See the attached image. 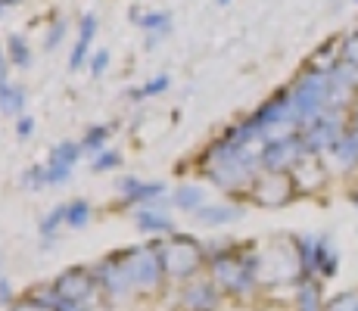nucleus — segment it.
Here are the masks:
<instances>
[{"mask_svg": "<svg viewBox=\"0 0 358 311\" xmlns=\"http://www.w3.org/2000/svg\"><path fill=\"white\" fill-rule=\"evenodd\" d=\"M203 171L209 181H215L224 190L252 187V181L262 175V147L240 143L224 131L203 153Z\"/></svg>", "mask_w": 358, "mask_h": 311, "instance_id": "obj_1", "label": "nucleus"}, {"mask_svg": "<svg viewBox=\"0 0 358 311\" xmlns=\"http://www.w3.org/2000/svg\"><path fill=\"white\" fill-rule=\"evenodd\" d=\"M212 280L218 283V289L228 296H252L259 287V255H240L234 246H222L215 259H209Z\"/></svg>", "mask_w": 358, "mask_h": 311, "instance_id": "obj_2", "label": "nucleus"}, {"mask_svg": "<svg viewBox=\"0 0 358 311\" xmlns=\"http://www.w3.org/2000/svg\"><path fill=\"white\" fill-rule=\"evenodd\" d=\"M290 100H293V113H296V124L299 131L306 124H312L315 119L330 109V72L308 66L306 72L296 78V85L290 87Z\"/></svg>", "mask_w": 358, "mask_h": 311, "instance_id": "obj_3", "label": "nucleus"}, {"mask_svg": "<svg viewBox=\"0 0 358 311\" xmlns=\"http://www.w3.org/2000/svg\"><path fill=\"white\" fill-rule=\"evenodd\" d=\"M115 261L122 265V271H125L131 287H134V293H153V289H159V283L165 280L159 243L122 249V252L115 255Z\"/></svg>", "mask_w": 358, "mask_h": 311, "instance_id": "obj_4", "label": "nucleus"}, {"mask_svg": "<svg viewBox=\"0 0 358 311\" xmlns=\"http://www.w3.org/2000/svg\"><path fill=\"white\" fill-rule=\"evenodd\" d=\"M159 259L165 268V277L175 280H190L199 268L206 265V249L199 240L187 237V233H175V237L162 240L159 243Z\"/></svg>", "mask_w": 358, "mask_h": 311, "instance_id": "obj_5", "label": "nucleus"}, {"mask_svg": "<svg viewBox=\"0 0 358 311\" xmlns=\"http://www.w3.org/2000/svg\"><path fill=\"white\" fill-rule=\"evenodd\" d=\"M343 134H346V109H327L321 119H315L312 124H306V128L299 131L308 156L330 153Z\"/></svg>", "mask_w": 358, "mask_h": 311, "instance_id": "obj_6", "label": "nucleus"}, {"mask_svg": "<svg viewBox=\"0 0 358 311\" xmlns=\"http://www.w3.org/2000/svg\"><path fill=\"white\" fill-rule=\"evenodd\" d=\"M296 252H299V261H302V274L312 277H334L340 271V252L334 249L330 237H296Z\"/></svg>", "mask_w": 358, "mask_h": 311, "instance_id": "obj_7", "label": "nucleus"}, {"mask_svg": "<svg viewBox=\"0 0 358 311\" xmlns=\"http://www.w3.org/2000/svg\"><path fill=\"white\" fill-rule=\"evenodd\" d=\"M308 153L299 131L284 137H271V140L262 143V171H293V165L302 162Z\"/></svg>", "mask_w": 358, "mask_h": 311, "instance_id": "obj_8", "label": "nucleus"}, {"mask_svg": "<svg viewBox=\"0 0 358 311\" xmlns=\"http://www.w3.org/2000/svg\"><path fill=\"white\" fill-rule=\"evenodd\" d=\"M250 193L259 205L280 209V205H287L296 196V184H293L290 171H262L256 181H252Z\"/></svg>", "mask_w": 358, "mask_h": 311, "instance_id": "obj_9", "label": "nucleus"}, {"mask_svg": "<svg viewBox=\"0 0 358 311\" xmlns=\"http://www.w3.org/2000/svg\"><path fill=\"white\" fill-rule=\"evenodd\" d=\"M59 299L66 302H85L91 308V299L97 296L100 283H97V274L87 271V268H69L66 274H59L57 283H53Z\"/></svg>", "mask_w": 358, "mask_h": 311, "instance_id": "obj_10", "label": "nucleus"}, {"mask_svg": "<svg viewBox=\"0 0 358 311\" xmlns=\"http://www.w3.org/2000/svg\"><path fill=\"white\" fill-rule=\"evenodd\" d=\"M222 305V289L215 280H187L181 287L184 311H215Z\"/></svg>", "mask_w": 358, "mask_h": 311, "instance_id": "obj_11", "label": "nucleus"}, {"mask_svg": "<svg viewBox=\"0 0 358 311\" xmlns=\"http://www.w3.org/2000/svg\"><path fill=\"white\" fill-rule=\"evenodd\" d=\"M115 190H119V196L131 205H150L153 199L165 196L162 181H137V178H122Z\"/></svg>", "mask_w": 358, "mask_h": 311, "instance_id": "obj_12", "label": "nucleus"}, {"mask_svg": "<svg viewBox=\"0 0 358 311\" xmlns=\"http://www.w3.org/2000/svg\"><path fill=\"white\" fill-rule=\"evenodd\" d=\"M290 178L296 184V193H315L324 187L327 171H324V162H318V156H306L302 162L293 165Z\"/></svg>", "mask_w": 358, "mask_h": 311, "instance_id": "obj_13", "label": "nucleus"}, {"mask_svg": "<svg viewBox=\"0 0 358 311\" xmlns=\"http://www.w3.org/2000/svg\"><path fill=\"white\" fill-rule=\"evenodd\" d=\"M94 34H97V16L94 13H85L78 22V41H75V50L69 57V68L78 72L87 59H91V44H94Z\"/></svg>", "mask_w": 358, "mask_h": 311, "instance_id": "obj_14", "label": "nucleus"}, {"mask_svg": "<svg viewBox=\"0 0 358 311\" xmlns=\"http://www.w3.org/2000/svg\"><path fill=\"white\" fill-rule=\"evenodd\" d=\"M134 224L143 233H175V221L159 205H137L134 212Z\"/></svg>", "mask_w": 358, "mask_h": 311, "instance_id": "obj_15", "label": "nucleus"}, {"mask_svg": "<svg viewBox=\"0 0 358 311\" xmlns=\"http://www.w3.org/2000/svg\"><path fill=\"white\" fill-rule=\"evenodd\" d=\"M330 159L336 162L340 171H352L358 168V124H349L346 134L336 140V147L330 150Z\"/></svg>", "mask_w": 358, "mask_h": 311, "instance_id": "obj_16", "label": "nucleus"}, {"mask_svg": "<svg viewBox=\"0 0 358 311\" xmlns=\"http://www.w3.org/2000/svg\"><path fill=\"white\" fill-rule=\"evenodd\" d=\"M246 212L240 209V205H203L199 212H194V218L199 224L206 227H222V224H234V221H240Z\"/></svg>", "mask_w": 358, "mask_h": 311, "instance_id": "obj_17", "label": "nucleus"}, {"mask_svg": "<svg viewBox=\"0 0 358 311\" xmlns=\"http://www.w3.org/2000/svg\"><path fill=\"white\" fill-rule=\"evenodd\" d=\"M296 311H327L321 299V283L312 277H302L296 283Z\"/></svg>", "mask_w": 358, "mask_h": 311, "instance_id": "obj_18", "label": "nucleus"}, {"mask_svg": "<svg viewBox=\"0 0 358 311\" xmlns=\"http://www.w3.org/2000/svg\"><path fill=\"white\" fill-rule=\"evenodd\" d=\"M171 203H175L181 212H190V215H194V212H199L206 205V190L199 184H181L175 190V196H171Z\"/></svg>", "mask_w": 358, "mask_h": 311, "instance_id": "obj_19", "label": "nucleus"}, {"mask_svg": "<svg viewBox=\"0 0 358 311\" xmlns=\"http://www.w3.org/2000/svg\"><path fill=\"white\" fill-rule=\"evenodd\" d=\"M0 113L3 115H25V87L22 85H0Z\"/></svg>", "mask_w": 358, "mask_h": 311, "instance_id": "obj_20", "label": "nucleus"}, {"mask_svg": "<svg viewBox=\"0 0 358 311\" xmlns=\"http://www.w3.org/2000/svg\"><path fill=\"white\" fill-rule=\"evenodd\" d=\"M66 224V203L57 205V209H50L44 218H41V246H53V240H57V231Z\"/></svg>", "mask_w": 358, "mask_h": 311, "instance_id": "obj_21", "label": "nucleus"}, {"mask_svg": "<svg viewBox=\"0 0 358 311\" xmlns=\"http://www.w3.org/2000/svg\"><path fill=\"white\" fill-rule=\"evenodd\" d=\"M6 57H10V66H16V68L31 66V47H29V41H25V34H10V41H6Z\"/></svg>", "mask_w": 358, "mask_h": 311, "instance_id": "obj_22", "label": "nucleus"}, {"mask_svg": "<svg viewBox=\"0 0 358 311\" xmlns=\"http://www.w3.org/2000/svg\"><path fill=\"white\" fill-rule=\"evenodd\" d=\"M330 81H334L336 87H346V91L358 94V66L355 62L340 59L334 68H330Z\"/></svg>", "mask_w": 358, "mask_h": 311, "instance_id": "obj_23", "label": "nucleus"}, {"mask_svg": "<svg viewBox=\"0 0 358 311\" xmlns=\"http://www.w3.org/2000/svg\"><path fill=\"white\" fill-rule=\"evenodd\" d=\"M134 22L141 25L143 31L162 38V34L171 31V13H165V10H159V13H143V16H134Z\"/></svg>", "mask_w": 358, "mask_h": 311, "instance_id": "obj_24", "label": "nucleus"}, {"mask_svg": "<svg viewBox=\"0 0 358 311\" xmlns=\"http://www.w3.org/2000/svg\"><path fill=\"white\" fill-rule=\"evenodd\" d=\"M81 143H75V140H63V143H57V147L50 150V165H63V168H75V162L81 159Z\"/></svg>", "mask_w": 358, "mask_h": 311, "instance_id": "obj_25", "label": "nucleus"}, {"mask_svg": "<svg viewBox=\"0 0 358 311\" xmlns=\"http://www.w3.org/2000/svg\"><path fill=\"white\" fill-rule=\"evenodd\" d=\"M94 209L87 199H72V203H66V227H72V231H78V227H85L87 221H91Z\"/></svg>", "mask_w": 358, "mask_h": 311, "instance_id": "obj_26", "label": "nucleus"}, {"mask_svg": "<svg viewBox=\"0 0 358 311\" xmlns=\"http://www.w3.org/2000/svg\"><path fill=\"white\" fill-rule=\"evenodd\" d=\"M165 87H171V78H169V75H156V78H150L147 85L128 91V96H131V100H147V96H159Z\"/></svg>", "mask_w": 358, "mask_h": 311, "instance_id": "obj_27", "label": "nucleus"}, {"mask_svg": "<svg viewBox=\"0 0 358 311\" xmlns=\"http://www.w3.org/2000/svg\"><path fill=\"white\" fill-rule=\"evenodd\" d=\"M106 140H109V124H94V128H87V134H85V143L81 147L87 150V153H103V147H106Z\"/></svg>", "mask_w": 358, "mask_h": 311, "instance_id": "obj_28", "label": "nucleus"}, {"mask_svg": "<svg viewBox=\"0 0 358 311\" xmlns=\"http://www.w3.org/2000/svg\"><path fill=\"white\" fill-rule=\"evenodd\" d=\"M122 165V156L115 153V150H103V153L94 156V162H91V168L97 171V175H103V171H115Z\"/></svg>", "mask_w": 358, "mask_h": 311, "instance_id": "obj_29", "label": "nucleus"}, {"mask_svg": "<svg viewBox=\"0 0 358 311\" xmlns=\"http://www.w3.org/2000/svg\"><path fill=\"white\" fill-rule=\"evenodd\" d=\"M327 311H358V289L334 296V299L327 302Z\"/></svg>", "mask_w": 358, "mask_h": 311, "instance_id": "obj_30", "label": "nucleus"}, {"mask_svg": "<svg viewBox=\"0 0 358 311\" xmlns=\"http://www.w3.org/2000/svg\"><path fill=\"white\" fill-rule=\"evenodd\" d=\"M66 29H69V22H66L63 16H59V19H53L50 31H47V41H44V47H47V50H57V47L63 44V38H66Z\"/></svg>", "mask_w": 358, "mask_h": 311, "instance_id": "obj_31", "label": "nucleus"}, {"mask_svg": "<svg viewBox=\"0 0 358 311\" xmlns=\"http://www.w3.org/2000/svg\"><path fill=\"white\" fill-rule=\"evenodd\" d=\"M340 59L355 62V66H358V31L346 34V38H340Z\"/></svg>", "mask_w": 358, "mask_h": 311, "instance_id": "obj_32", "label": "nucleus"}, {"mask_svg": "<svg viewBox=\"0 0 358 311\" xmlns=\"http://www.w3.org/2000/svg\"><path fill=\"white\" fill-rule=\"evenodd\" d=\"M22 184L25 190H41V187H47V175H44V165H34L22 175Z\"/></svg>", "mask_w": 358, "mask_h": 311, "instance_id": "obj_33", "label": "nucleus"}, {"mask_svg": "<svg viewBox=\"0 0 358 311\" xmlns=\"http://www.w3.org/2000/svg\"><path fill=\"white\" fill-rule=\"evenodd\" d=\"M87 68H91L94 78H100V75L109 68V50H94L91 59H87Z\"/></svg>", "mask_w": 358, "mask_h": 311, "instance_id": "obj_34", "label": "nucleus"}, {"mask_svg": "<svg viewBox=\"0 0 358 311\" xmlns=\"http://www.w3.org/2000/svg\"><path fill=\"white\" fill-rule=\"evenodd\" d=\"M31 134H34V119L31 115H19L16 119V137L19 140H29Z\"/></svg>", "mask_w": 358, "mask_h": 311, "instance_id": "obj_35", "label": "nucleus"}, {"mask_svg": "<svg viewBox=\"0 0 358 311\" xmlns=\"http://www.w3.org/2000/svg\"><path fill=\"white\" fill-rule=\"evenodd\" d=\"M10 311H53V308H47L44 302H38V299H34V296H31L29 302H19V305H13Z\"/></svg>", "mask_w": 358, "mask_h": 311, "instance_id": "obj_36", "label": "nucleus"}, {"mask_svg": "<svg viewBox=\"0 0 358 311\" xmlns=\"http://www.w3.org/2000/svg\"><path fill=\"white\" fill-rule=\"evenodd\" d=\"M10 299H13V287H10V280L0 277V305H10Z\"/></svg>", "mask_w": 358, "mask_h": 311, "instance_id": "obj_37", "label": "nucleus"}, {"mask_svg": "<svg viewBox=\"0 0 358 311\" xmlns=\"http://www.w3.org/2000/svg\"><path fill=\"white\" fill-rule=\"evenodd\" d=\"M6 72H10V57H6V50L3 47H0V85H6Z\"/></svg>", "mask_w": 358, "mask_h": 311, "instance_id": "obj_38", "label": "nucleus"}, {"mask_svg": "<svg viewBox=\"0 0 358 311\" xmlns=\"http://www.w3.org/2000/svg\"><path fill=\"white\" fill-rule=\"evenodd\" d=\"M57 311H94V308H87L85 305V302H59V305H57Z\"/></svg>", "mask_w": 358, "mask_h": 311, "instance_id": "obj_39", "label": "nucleus"}, {"mask_svg": "<svg viewBox=\"0 0 358 311\" xmlns=\"http://www.w3.org/2000/svg\"><path fill=\"white\" fill-rule=\"evenodd\" d=\"M19 0H0V16H3V10H10V6H16Z\"/></svg>", "mask_w": 358, "mask_h": 311, "instance_id": "obj_40", "label": "nucleus"}, {"mask_svg": "<svg viewBox=\"0 0 358 311\" xmlns=\"http://www.w3.org/2000/svg\"><path fill=\"white\" fill-rule=\"evenodd\" d=\"M352 124H358V100L352 103Z\"/></svg>", "mask_w": 358, "mask_h": 311, "instance_id": "obj_41", "label": "nucleus"}, {"mask_svg": "<svg viewBox=\"0 0 358 311\" xmlns=\"http://www.w3.org/2000/svg\"><path fill=\"white\" fill-rule=\"evenodd\" d=\"M349 199H352V205H358V190L352 193V196H349Z\"/></svg>", "mask_w": 358, "mask_h": 311, "instance_id": "obj_42", "label": "nucleus"}, {"mask_svg": "<svg viewBox=\"0 0 358 311\" xmlns=\"http://www.w3.org/2000/svg\"><path fill=\"white\" fill-rule=\"evenodd\" d=\"M231 3V0H218V6H228Z\"/></svg>", "mask_w": 358, "mask_h": 311, "instance_id": "obj_43", "label": "nucleus"}, {"mask_svg": "<svg viewBox=\"0 0 358 311\" xmlns=\"http://www.w3.org/2000/svg\"><path fill=\"white\" fill-rule=\"evenodd\" d=\"M0 268H3V255H0Z\"/></svg>", "mask_w": 358, "mask_h": 311, "instance_id": "obj_44", "label": "nucleus"}, {"mask_svg": "<svg viewBox=\"0 0 358 311\" xmlns=\"http://www.w3.org/2000/svg\"><path fill=\"white\" fill-rule=\"evenodd\" d=\"M352 3H358V0H352Z\"/></svg>", "mask_w": 358, "mask_h": 311, "instance_id": "obj_45", "label": "nucleus"}]
</instances>
